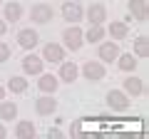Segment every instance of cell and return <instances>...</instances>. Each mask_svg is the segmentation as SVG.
I'll list each match as a JSON object with an SVG mask.
<instances>
[{"label": "cell", "mask_w": 149, "mask_h": 139, "mask_svg": "<svg viewBox=\"0 0 149 139\" xmlns=\"http://www.w3.org/2000/svg\"><path fill=\"white\" fill-rule=\"evenodd\" d=\"M82 45H85V32H82L77 25H70L67 30L62 32V47H67V50H72V52H77Z\"/></svg>", "instance_id": "6da1fadb"}, {"label": "cell", "mask_w": 149, "mask_h": 139, "mask_svg": "<svg viewBox=\"0 0 149 139\" xmlns=\"http://www.w3.org/2000/svg\"><path fill=\"white\" fill-rule=\"evenodd\" d=\"M60 13H62V20H65V22H70V25H77L80 20H85V8H82L80 3H74V0H67V3H62Z\"/></svg>", "instance_id": "7a4b0ae2"}, {"label": "cell", "mask_w": 149, "mask_h": 139, "mask_svg": "<svg viewBox=\"0 0 149 139\" xmlns=\"http://www.w3.org/2000/svg\"><path fill=\"white\" fill-rule=\"evenodd\" d=\"M107 104L114 112H127L129 109V95L122 92V90H109L107 92Z\"/></svg>", "instance_id": "3957f363"}, {"label": "cell", "mask_w": 149, "mask_h": 139, "mask_svg": "<svg viewBox=\"0 0 149 139\" xmlns=\"http://www.w3.org/2000/svg\"><path fill=\"white\" fill-rule=\"evenodd\" d=\"M82 75H85V80H92V82L104 80V75H107L104 62H100V60H87L85 67H82Z\"/></svg>", "instance_id": "277c9868"}, {"label": "cell", "mask_w": 149, "mask_h": 139, "mask_svg": "<svg viewBox=\"0 0 149 139\" xmlns=\"http://www.w3.org/2000/svg\"><path fill=\"white\" fill-rule=\"evenodd\" d=\"M40 57H42L45 62H50V65H60L65 60V47L57 45V42H47L42 47V55H40Z\"/></svg>", "instance_id": "5b68a950"}, {"label": "cell", "mask_w": 149, "mask_h": 139, "mask_svg": "<svg viewBox=\"0 0 149 139\" xmlns=\"http://www.w3.org/2000/svg\"><path fill=\"white\" fill-rule=\"evenodd\" d=\"M37 42H40V35H37L35 27H22V30L17 32V45H20L22 50H35Z\"/></svg>", "instance_id": "8992f818"}, {"label": "cell", "mask_w": 149, "mask_h": 139, "mask_svg": "<svg viewBox=\"0 0 149 139\" xmlns=\"http://www.w3.org/2000/svg\"><path fill=\"white\" fill-rule=\"evenodd\" d=\"M52 15H55V10L47 5V3H35V5H32V10H30V20H35L37 25L50 22V20H52Z\"/></svg>", "instance_id": "52a82bcc"}, {"label": "cell", "mask_w": 149, "mask_h": 139, "mask_svg": "<svg viewBox=\"0 0 149 139\" xmlns=\"http://www.w3.org/2000/svg\"><path fill=\"white\" fill-rule=\"evenodd\" d=\"M119 42L117 40H107V42H100V62H114L119 57Z\"/></svg>", "instance_id": "ba28073f"}, {"label": "cell", "mask_w": 149, "mask_h": 139, "mask_svg": "<svg viewBox=\"0 0 149 139\" xmlns=\"http://www.w3.org/2000/svg\"><path fill=\"white\" fill-rule=\"evenodd\" d=\"M55 109H57V99L50 95H42L35 99V112L40 114V117H50V114H55Z\"/></svg>", "instance_id": "9c48e42d"}, {"label": "cell", "mask_w": 149, "mask_h": 139, "mask_svg": "<svg viewBox=\"0 0 149 139\" xmlns=\"http://www.w3.org/2000/svg\"><path fill=\"white\" fill-rule=\"evenodd\" d=\"M45 70V60L40 55H25L22 57V72L25 75H40Z\"/></svg>", "instance_id": "30bf717a"}, {"label": "cell", "mask_w": 149, "mask_h": 139, "mask_svg": "<svg viewBox=\"0 0 149 139\" xmlns=\"http://www.w3.org/2000/svg\"><path fill=\"white\" fill-rule=\"evenodd\" d=\"M77 77H80V67H77L74 62H70V60H62V62H60V75H57V80L70 85V82H74Z\"/></svg>", "instance_id": "8fae6325"}, {"label": "cell", "mask_w": 149, "mask_h": 139, "mask_svg": "<svg viewBox=\"0 0 149 139\" xmlns=\"http://www.w3.org/2000/svg\"><path fill=\"white\" fill-rule=\"evenodd\" d=\"M40 80H37V90L42 92V95H52V92H57L60 87V80L55 75H47V72H40Z\"/></svg>", "instance_id": "7c38bea8"}, {"label": "cell", "mask_w": 149, "mask_h": 139, "mask_svg": "<svg viewBox=\"0 0 149 139\" xmlns=\"http://www.w3.org/2000/svg\"><path fill=\"white\" fill-rule=\"evenodd\" d=\"M85 17L90 20V25H102V22L107 20V10H104L102 3H92V5L85 10Z\"/></svg>", "instance_id": "4fadbf2b"}, {"label": "cell", "mask_w": 149, "mask_h": 139, "mask_svg": "<svg viewBox=\"0 0 149 139\" xmlns=\"http://www.w3.org/2000/svg\"><path fill=\"white\" fill-rule=\"evenodd\" d=\"M127 10L129 17H134V22L147 20V0H127Z\"/></svg>", "instance_id": "5bb4252c"}, {"label": "cell", "mask_w": 149, "mask_h": 139, "mask_svg": "<svg viewBox=\"0 0 149 139\" xmlns=\"http://www.w3.org/2000/svg\"><path fill=\"white\" fill-rule=\"evenodd\" d=\"M137 55L134 52H119V57H117V67L122 70V72H134L137 70Z\"/></svg>", "instance_id": "9a60e30c"}, {"label": "cell", "mask_w": 149, "mask_h": 139, "mask_svg": "<svg viewBox=\"0 0 149 139\" xmlns=\"http://www.w3.org/2000/svg\"><path fill=\"white\" fill-rule=\"evenodd\" d=\"M107 32H109L112 40H124V38L129 35V25H127L124 20H114V22H109Z\"/></svg>", "instance_id": "2e32d148"}, {"label": "cell", "mask_w": 149, "mask_h": 139, "mask_svg": "<svg viewBox=\"0 0 149 139\" xmlns=\"http://www.w3.org/2000/svg\"><path fill=\"white\" fill-rule=\"evenodd\" d=\"M3 20L5 22H17L22 17V5L20 3H15V0H13V3H5V8H3Z\"/></svg>", "instance_id": "e0dca14e"}, {"label": "cell", "mask_w": 149, "mask_h": 139, "mask_svg": "<svg viewBox=\"0 0 149 139\" xmlns=\"http://www.w3.org/2000/svg\"><path fill=\"white\" fill-rule=\"evenodd\" d=\"M0 119L3 122H13L17 119V104L10 99H0Z\"/></svg>", "instance_id": "ac0fdd59"}, {"label": "cell", "mask_w": 149, "mask_h": 139, "mask_svg": "<svg viewBox=\"0 0 149 139\" xmlns=\"http://www.w3.org/2000/svg\"><path fill=\"white\" fill-rule=\"evenodd\" d=\"M35 134H37L35 124L27 122V119H20V122L15 124V137H17V139H32Z\"/></svg>", "instance_id": "d6986e66"}, {"label": "cell", "mask_w": 149, "mask_h": 139, "mask_svg": "<svg viewBox=\"0 0 149 139\" xmlns=\"http://www.w3.org/2000/svg\"><path fill=\"white\" fill-rule=\"evenodd\" d=\"M124 92H127L129 97H139V95H144V82L139 80V77H127L124 80Z\"/></svg>", "instance_id": "ffe728a7"}, {"label": "cell", "mask_w": 149, "mask_h": 139, "mask_svg": "<svg viewBox=\"0 0 149 139\" xmlns=\"http://www.w3.org/2000/svg\"><path fill=\"white\" fill-rule=\"evenodd\" d=\"M27 87H30V85H27V80H25V77L13 75L10 80H8V87H5V90H10L13 95H22V92H27Z\"/></svg>", "instance_id": "44dd1931"}, {"label": "cell", "mask_w": 149, "mask_h": 139, "mask_svg": "<svg viewBox=\"0 0 149 139\" xmlns=\"http://www.w3.org/2000/svg\"><path fill=\"white\" fill-rule=\"evenodd\" d=\"M104 35H107V30H104L102 25H92L90 30L85 32V42H92V45H95V42H102Z\"/></svg>", "instance_id": "7402d4cb"}, {"label": "cell", "mask_w": 149, "mask_h": 139, "mask_svg": "<svg viewBox=\"0 0 149 139\" xmlns=\"http://www.w3.org/2000/svg\"><path fill=\"white\" fill-rule=\"evenodd\" d=\"M134 55H137V57H147L149 55V42H147L144 35H139V38L134 40Z\"/></svg>", "instance_id": "603a6c76"}, {"label": "cell", "mask_w": 149, "mask_h": 139, "mask_svg": "<svg viewBox=\"0 0 149 139\" xmlns=\"http://www.w3.org/2000/svg\"><path fill=\"white\" fill-rule=\"evenodd\" d=\"M5 60H10V47L5 42H0V62H5Z\"/></svg>", "instance_id": "cb8c5ba5"}, {"label": "cell", "mask_w": 149, "mask_h": 139, "mask_svg": "<svg viewBox=\"0 0 149 139\" xmlns=\"http://www.w3.org/2000/svg\"><path fill=\"white\" fill-rule=\"evenodd\" d=\"M47 137L50 139H60V137H62V132H60V129H47Z\"/></svg>", "instance_id": "d4e9b609"}, {"label": "cell", "mask_w": 149, "mask_h": 139, "mask_svg": "<svg viewBox=\"0 0 149 139\" xmlns=\"http://www.w3.org/2000/svg\"><path fill=\"white\" fill-rule=\"evenodd\" d=\"M5 32H8V22H5V20H0V38H3Z\"/></svg>", "instance_id": "484cf974"}, {"label": "cell", "mask_w": 149, "mask_h": 139, "mask_svg": "<svg viewBox=\"0 0 149 139\" xmlns=\"http://www.w3.org/2000/svg\"><path fill=\"white\" fill-rule=\"evenodd\" d=\"M5 137H8V129H5V124L0 122V139H5Z\"/></svg>", "instance_id": "4316f807"}, {"label": "cell", "mask_w": 149, "mask_h": 139, "mask_svg": "<svg viewBox=\"0 0 149 139\" xmlns=\"http://www.w3.org/2000/svg\"><path fill=\"white\" fill-rule=\"evenodd\" d=\"M5 92H8V90H5L3 85H0V99H5Z\"/></svg>", "instance_id": "83f0119b"}, {"label": "cell", "mask_w": 149, "mask_h": 139, "mask_svg": "<svg viewBox=\"0 0 149 139\" xmlns=\"http://www.w3.org/2000/svg\"><path fill=\"white\" fill-rule=\"evenodd\" d=\"M0 5H3V0H0Z\"/></svg>", "instance_id": "f1b7e54d"}]
</instances>
